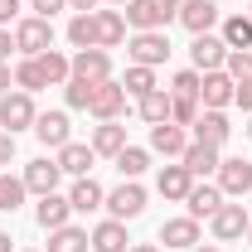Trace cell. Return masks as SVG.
I'll list each match as a JSON object with an SVG mask.
<instances>
[{"label":"cell","instance_id":"1","mask_svg":"<svg viewBox=\"0 0 252 252\" xmlns=\"http://www.w3.org/2000/svg\"><path fill=\"white\" fill-rule=\"evenodd\" d=\"M34 117H39V112H34V93H20V88H15V93L0 97V126H5L10 136L34 131Z\"/></svg>","mask_w":252,"mask_h":252},{"label":"cell","instance_id":"2","mask_svg":"<svg viewBox=\"0 0 252 252\" xmlns=\"http://www.w3.org/2000/svg\"><path fill=\"white\" fill-rule=\"evenodd\" d=\"M15 49H20L25 59H39L44 49H54V20H39V15L20 20V25H15Z\"/></svg>","mask_w":252,"mask_h":252},{"label":"cell","instance_id":"3","mask_svg":"<svg viewBox=\"0 0 252 252\" xmlns=\"http://www.w3.org/2000/svg\"><path fill=\"white\" fill-rule=\"evenodd\" d=\"M126 54H131V63H141V68H160V63L170 59V39H165V30H141V34H131Z\"/></svg>","mask_w":252,"mask_h":252},{"label":"cell","instance_id":"4","mask_svg":"<svg viewBox=\"0 0 252 252\" xmlns=\"http://www.w3.org/2000/svg\"><path fill=\"white\" fill-rule=\"evenodd\" d=\"M102 209H107V214H112L117 223L141 219V214H146V189L136 185V180H122V185L107 194V204H102Z\"/></svg>","mask_w":252,"mask_h":252},{"label":"cell","instance_id":"5","mask_svg":"<svg viewBox=\"0 0 252 252\" xmlns=\"http://www.w3.org/2000/svg\"><path fill=\"white\" fill-rule=\"evenodd\" d=\"M219 189L223 199L252 194V160H219Z\"/></svg>","mask_w":252,"mask_h":252},{"label":"cell","instance_id":"6","mask_svg":"<svg viewBox=\"0 0 252 252\" xmlns=\"http://www.w3.org/2000/svg\"><path fill=\"white\" fill-rule=\"evenodd\" d=\"M189 59H194V68H199V73H214V68H223V63H228V44H223L219 34H194Z\"/></svg>","mask_w":252,"mask_h":252},{"label":"cell","instance_id":"7","mask_svg":"<svg viewBox=\"0 0 252 252\" xmlns=\"http://www.w3.org/2000/svg\"><path fill=\"white\" fill-rule=\"evenodd\" d=\"M233 93H238V83L223 73V68H214V73H204V83H199V102L209 107V112H223L228 102H233Z\"/></svg>","mask_w":252,"mask_h":252},{"label":"cell","instance_id":"8","mask_svg":"<svg viewBox=\"0 0 252 252\" xmlns=\"http://www.w3.org/2000/svg\"><path fill=\"white\" fill-rule=\"evenodd\" d=\"M88 112H93L97 122H117V117L126 112V88H122V83H112V78H107V83H97L93 107H88Z\"/></svg>","mask_w":252,"mask_h":252},{"label":"cell","instance_id":"9","mask_svg":"<svg viewBox=\"0 0 252 252\" xmlns=\"http://www.w3.org/2000/svg\"><path fill=\"white\" fill-rule=\"evenodd\" d=\"M214 238H219V243H233V238H248V209H243V204H219V214H214Z\"/></svg>","mask_w":252,"mask_h":252},{"label":"cell","instance_id":"10","mask_svg":"<svg viewBox=\"0 0 252 252\" xmlns=\"http://www.w3.org/2000/svg\"><path fill=\"white\" fill-rule=\"evenodd\" d=\"M180 25L189 34H209L219 25V0H180Z\"/></svg>","mask_w":252,"mask_h":252},{"label":"cell","instance_id":"11","mask_svg":"<svg viewBox=\"0 0 252 252\" xmlns=\"http://www.w3.org/2000/svg\"><path fill=\"white\" fill-rule=\"evenodd\" d=\"M73 78H83V83H107V78H112L107 49H78V54H73Z\"/></svg>","mask_w":252,"mask_h":252},{"label":"cell","instance_id":"12","mask_svg":"<svg viewBox=\"0 0 252 252\" xmlns=\"http://www.w3.org/2000/svg\"><path fill=\"white\" fill-rule=\"evenodd\" d=\"M20 180H25V189H30V194H39V199H44V194H54V189H59L63 170H59V160H30Z\"/></svg>","mask_w":252,"mask_h":252},{"label":"cell","instance_id":"13","mask_svg":"<svg viewBox=\"0 0 252 252\" xmlns=\"http://www.w3.org/2000/svg\"><path fill=\"white\" fill-rule=\"evenodd\" d=\"M160 243L175 252H194L199 248V219H165L160 223Z\"/></svg>","mask_w":252,"mask_h":252},{"label":"cell","instance_id":"14","mask_svg":"<svg viewBox=\"0 0 252 252\" xmlns=\"http://www.w3.org/2000/svg\"><path fill=\"white\" fill-rule=\"evenodd\" d=\"M185 146H189V136H185V126H175V122H160L151 126V151L165 160H180L185 156Z\"/></svg>","mask_w":252,"mask_h":252},{"label":"cell","instance_id":"15","mask_svg":"<svg viewBox=\"0 0 252 252\" xmlns=\"http://www.w3.org/2000/svg\"><path fill=\"white\" fill-rule=\"evenodd\" d=\"M233 136V122H228V112H199V122H194V141H204V146H219L223 151V141Z\"/></svg>","mask_w":252,"mask_h":252},{"label":"cell","instance_id":"16","mask_svg":"<svg viewBox=\"0 0 252 252\" xmlns=\"http://www.w3.org/2000/svg\"><path fill=\"white\" fill-rule=\"evenodd\" d=\"M219 146H204V141H189L185 146V156H180V165H185L189 175L199 180V175H219Z\"/></svg>","mask_w":252,"mask_h":252},{"label":"cell","instance_id":"17","mask_svg":"<svg viewBox=\"0 0 252 252\" xmlns=\"http://www.w3.org/2000/svg\"><path fill=\"white\" fill-rule=\"evenodd\" d=\"M68 204H73V214H97V209L107 204V189L97 185L93 175H83L78 185L68 189Z\"/></svg>","mask_w":252,"mask_h":252},{"label":"cell","instance_id":"18","mask_svg":"<svg viewBox=\"0 0 252 252\" xmlns=\"http://www.w3.org/2000/svg\"><path fill=\"white\" fill-rule=\"evenodd\" d=\"M68 214H73V204H68V194H59V189H54V194H44V199H39V209H34V219H39V228H44V233L63 228V223H68Z\"/></svg>","mask_w":252,"mask_h":252},{"label":"cell","instance_id":"19","mask_svg":"<svg viewBox=\"0 0 252 252\" xmlns=\"http://www.w3.org/2000/svg\"><path fill=\"white\" fill-rule=\"evenodd\" d=\"M34 136H39L44 146L63 151V146H68V112H39V117H34Z\"/></svg>","mask_w":252,"mask_h":252},{"label":"cell","instance_id":"20","mask_svg":"<svg viewBox=\"0 0 252 252\" xmlns=\"http://www.w3.org/2000/svg\"><path fill=\"white\" fill-rule=\"evenodd\" d=\"M93 160H97L93 146H78V141H68V146L59 151V170H63V175H73V180H83V175H93Z\"/></svg>","mask_w":252,"mask_h":252},{"label":"cell","instance_id":"21","mask_svg":"<svg viewBox=\"0 0 252 252\" xmlns=\"http://www.w3.org/2000/svg\"><path fill=\"white\" fill-rule=\"evenodd\" d=\"M88 238H93V252H126V248H131V238H126V223H117V219L97 223Z\"/></svg>","mask_w":252,"mask_h":252},{"label":"cell","instance_id":"22","mask_svg":"<svg viewBox=\"0 0 252 252\" xmlns=\"http://www.w3.org/2000/svg\"><path fill=\"white\" fill-rule=\"evenodd\" d=\"M97 15V49H117L126 39V15L122 10H93Z\"/></svg>","mask_w":252,"mask_h":252},{"label":"cell","instance_id":"23","mask_svg":"<svg viewBox=\"0 0 252 252\" xmlns=\"http://www.w3.org/2000/svg\"><path fill=\"white\" fill-rule=\"evenodd\" d=\"M185 204H189V219H214L219 204H223V189L219 185H194Z\"/></svg>","mask_w":252,"mask_h":252},{"label":"cell","instance_id":"24","mask_svg":"<svg viewBox=\"0 0 252 252\" xmlns=\"http://www.w3.org/2000/svg\"><path fill=\"white\" fill-rule=\"evenodd\" d=\"M34 63H39V73H44V83H49V88H59V83H68V78H73V59H68V54H59V49H44Z\"/></svg>","mask_w":252,"mask_h":252},{"label":"cell","instance_id":"25","mask_svg":"<svg viewBox=\"0 0 252 252\" xmlns=\"http://www.w3.org/2000/svg\"><path fill=\"white\" fill-rule=\"evenodd\" d=\"M93 151L117 160V156L126 151V126H122V122H102V126L93 131Z\"/></svg>","mask_w":252,"mask_h":252},{"label":"cell","instance_id":"26","mask_svg":"<svg viewBox=\"0 0 252 252\" xmlns=\"http://www.w3.org/2000/svg\"><path fill=\"white\" fill-rule=\"evenodd\" d=\"M156 189L165 194V199H189V189H194V175H189L185 165H165V170H160V180H156Z\"/></svg>","mask_w":252,"mask_h":252},{"label":"cell","instance_id":"27","mask_svg":"<svg viewBox=\"0 0 252 252\" xmlns=\"http://www.w3.org/2000/svg\"><path fill=\"white\" fill-rule=\"evenodd\" d=\"M93 248V238H88V228H73V223H63L49 233V252H88Z\"/></svg>","mask_w":252,"mask_h":252},{"label":"cell","instance_id":"28","mask_svg":"<svg viewBox=\"0 0 252 252\" xmlns=\"http://www.w3.org/2000/svg\"><path fill=\"white\" fill-rule=\"evenodd\" d=\"M68 44L73 49H97V15H73L68 20Z\"/></svg>","mask_w":252,"mask_h":252},{"label":"cell","instance_id":"29","mask_svg":"<svg viewBox=\"0 0 252 252\" xmlns=\"http://www.w3.org/2000/svg\"><path fill=\"white\" fill-rule=\"evenodd\" d=\"M219 39L228 44V49H252V20H248V15H228Z\"/></svg>","mask_w":252,"mask_h":252},{"label":"cell","instance_id":"30","mask_svg":"<svg viewBox=\"0 0 252 252\" xmlns=\"http://www.w3.org/2000/svg\"><path fill=\"white\" fill-rule=\"evenodd\" d=\"M141 122H151V126L170 122V93H165V88H156V93L141 97Z\"/></svg>","mask_w":252,"mask_h":252},{"label":"cell","instance_id":"31","mask_svg":"<svg viewBox=\"0 0 252 252\" xmlns=\"http://www.w3.org/2000/svg\"><path fill=\"white\" fill-rule=\"evenodd\" d=\"M146 165H151V151H141V146H126L122 156H117L122 180H141V175H146Z\"/></svg>","mask_w":252,"mask_h":252},{"label":"cell","instance_id":"32","mask_svg":"<svg viewBox=\"0 0 252 252\" xmlns=\"http://www.w3.org/2000/svg\"><path fill=\"white\" fill-rule=\"evenodd\" d=\"M93 93H97V83H83V78H68V83H63V102H68L73 112H88V107H93Z\"/></svg>","mask_w":252,"mask_h":252},{"label":"cell","instance_id":"33","mask_svg":"<svg viewBox=\"0 0 252 252\" xmlns=\"http://www.w3.org/2000/svg\"><path fill=\"white\" fill-rule=\"evenodd\" d=\"M223 73H228L233 83H252V49H228Z\"/></svg>","mask_w":252,"mask_h":252},{"label":"cell","instance_id":"34","mask_svg":"<svg viewBox=\"0 0 252 252\" xmlns=\"http://www.w3.org/2000/svg\"><path fill=\"white\" fill-rule=\"evenodd\" d=\"M126 93H136V97H146V93H156V68H141V63H131L126 68V83H122Z\"/></svg>","mask_w":252,"mask_h":252},{"label":"cell","instance_id":"35","mask_svg":"<svg viewBox=\"0 0 252 252\" xmlns=\"http://www.w3.org/2000/svg\"><path fill=\"white\" fill-rule=\"evenodd\" d=\"M25 194H30V189H25V180H15V175H0V209H5V214H15V209L25 204Z\"/></svg>","mask_w":252,"mask_h":252},{"label":"cell","instance_id":"36","mask_svg":"<svg viewBox=\"0 0 252 252\" xmlns=\"http://www.w3.org/2000/svg\"><path fill=\"white\" fill-rule=\"evenodd\" d=\"M170 122L175 126H194L199 122V97H175L170 93Z\"/></svg>","mask_w":252,"mask_h":252},{"label":"cell","instance_id":"37","mask_svg":"<svg viewBox=\"0 0 252 252\" xmlns=\"http://www.w3.org/2000/svg\"><path fill=\"white\" fill-rule=\"evenodd\" d=\"M15 88H20V93H39V88H49V83H44V73H39V63H34V59H25L20 68H15Z\"/></svg>","mask_w":252,"mask_h":252},{"label":"cell","instance_id":"38","mask_svg":"<svg viewBox=\"0 0 252 252\" xmlns=\"http://www.w3.org/2000/svg\"><path fill=\"white\" fill-rule=\"evenodd\" d=\"M199 83H204V73H199V68H185V73L170 78V93L175 97H199Z\"/></svg>","mask_w":252,"mask_h":252},{"label":"cell","instance_id":"39","mask_svg":"<svg viewBox=\"0 0 252 252\" xmlns=\"http://www.w3.org/2000/svg\"><path fill=\"white\" fill-rule=\"evenodd\" d=\"M151 10H156V25L165 30L170 20H180V0H151Z\"/></svg>","mask_w":252,"mask_h":252},{"label":"cell","instance_id":"40","mask_svg":"<svg viewBox=\"0 0 252 252\" xmlns=\"http://www.w3.org/2000/svg\"><path fill=\"white\" fill-rule=\"evenodd\" d=\"M30 10L39 15V20H54L59 10H68V0H30Z\"/></svg>","mask_w":252,"mask_h":252},{"label":"cell","instance_id":"41","mask_svg":"<svg viewBox=\"0 0 252 252\" xmlns=\"http://www.w3.org/2000/svg\"><path fill=\"white\" fill-rule=\"evenodd\" d=\"M10 160H15V136H10V131H0V170H5Z\"/></svg>","mask_w":252,"mask_h":252},{"label":"cell","instance_id":"42","mask_svg":"<svg viewBox=\"0 0 252 252\" xmlns=\"http://www.w3.org/2000/svg\"><path fill=\"white\" fill-rule=\"evenodd\" d=\"M15 15H20V0H0V30H10Z\"/></svg>","mask_w":252,"mask_h":252},{"label":"cell","instance_id":"43","mask_svg":"<svg viewBox=\"0 0 252 252\" xmlns=\"http://www.w3.org/2000/svg\"><path fill=\"white\" fill-rule=\"evenodd\" d=\"M233 102H238V107H243V112L252 117V83H238V93H233Z\"/></svg>","mask_w":252,"mask_h":252},{"label":"cell","instance_id":"44","mask_svg":"<svg viewBox=\"0 0 252 252\" xmlns=\"http://www.w3.org/2000/svg\"><path fill=\"white\" fill-rule=\"evenodd\" d=\"M10 54H15V34L0 30V63H10Z\"/></svg>","mask_w":252,"mask_h":252},{"label":"cell","instance_id":"45","mask_svg":"<svg viewBox=\"0 0 252 252\" xmlns=\"http://www.w3.org/2000/svg\"><path fill=\"white\" fill-rule=\"evenodd\" d=\"M68 10H73V15H93L97 0H68Z\"/></svg>","mask_w":252,"mask_h":252},{"label":"cell","instance_id":"46","mask_svg":"<svg viewBox=\"0 0 252 252\" xmlns=\"http://www.w3.org/2000/svg\"><path fill=\"white\" fill-rule=\"evenodd\" d=\"M5 88H10V63H0V97H5Z\"/></svg>","mask_w":252,"mask_h":252},{"label":"cell","instance_id":"47","mask_svg":"<svg viewBox=\"0 0 252 252\" xmlns=\"http://www.w3.org/2000/svg\"><path fill=\"white\" fill-rule=\"evenodd\" d=\"M126 252H160L156 243H136V248H126Z\"/></svg>","mask_w":252,"mask_h":252},{"label":"cell","instance_id":"48","mask_svg":"<svg viewBox=\"0 0 252 252\" xmlns=\"http://www.w3.org/2000/svg\"><path fill=\"white\" fill-rule=\"evenodd\" d=\"M0 252H10V233H0Z\"/></svg>","mask_w":252,"mask_h":252},{"label":"cell","instance_id":"49","mask_svg":"<svg viewBox=\"0 0 252 252\" xmlns=\"http://www.w3.org/2000/svg\"><path fill=\"white\" fill-rule=\"evenodd\" d=\"M194 252H219V248H194Z\"/></svg>","mask_w":252,"mask_h":252},{"label":"cell","instance_id":"50","mask_svg":"<svg viewBox=\"0 0 252 252\" xmlns=\"http://www.w3.org/2000/svg\"><path fill=\"white\" fill-rule=\"evenodd\" d=\"M112 5H131V0H112Z\"/></svg>","mask_w":252,"mask_h":252},{"label":"cell","instance_id":"51","mask_svg":"<svg viewBox=\"0 0 252 252\" xmlns=\"http://www.w3.org/2000/svg\"><path fill=\"white\" fill-rule=\"evenodd\" d=\"M248 243H252V223H248Z\"/></svg>","mask_w":252,"mask_h":252},{"label":"cell","instance_id":"52","mask_svg":"<svg viewBox=\"0 0 252 252\" xmlns=\"http://www.w3.org/2000/svg\"><path fill=\"white\" fill-rule=\"evenodd\" d=\"M248 136H252V122H248Z\"/></svg>","mask_w":252,"mask_h":252},{"label":"cell","instance_id":"53","mask_svg":"<svg viewBox=\"0 0 252 252\" xmlns=\"http://www.w3.org/2000/svg\"><path fill=\"white\" fill-rule=\"evenodd\" d=\"M248 20H252V10H248Z\"/></svg>","mask_w":252,"mask_h":252},{"label":"cell","instance_id":"54","mask_svg":"<svg viewBox=\"0 0 252 252\" xmlns=\"http://www.w3.org/2000/svg\"><path fill=\"white\" fill-rule=\"evenodd\" d=\"M30 252H34V248H30Z\"/></svg>","mask_w":252,"mask_h":252}]
</instances>
